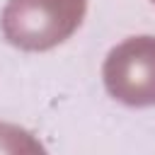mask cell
Returning a JSON list of instances; mask_svg holds the SVG:
<instances>
[{"mask_svg":"<svg viewBox=\"0 0 155 155\" xmlns=\"http://www.w3.org/2000/svg\"><path fill=\"white\" fill-rule=\"evenodd\" d=\"M153 2H155V0H153Z\"/></svg>","mask_w":155,"mask_h":155,"instance_id":"277c9868","label":"cell"},{"mask_svg":"<svg viewBox=\"0 0 155 155\" xmlns=\"http://www.w3.org/2000/svg\"><path fill=\"white\" fill-rule=\"evenodd\" d=\"M107 92L128 107L155 104V36H131L114 46L102 65Z\"/></svg>","mask_w":155,"mask_h":155,"instance_id":"7a4b0ae2","label":"cell"},{"mask_svg":"<svg viewBox=\"0 0 155 155\" xmlns=\"http://www.w3.org/2000/svg\"><path fill=\"white\" fill-rule=\"evenodd\" d=\"M0 155H48V150L31 131L0 121Z\"/></svg>","mask_w":155,"mask_h":155,"instance_id":"3957f363","label":"cell"},{"mask_svg":"<svg viewBox=\"0 0 155 155\" xmlns=\"http://www.w3.org/2000/svg\"><path fill=\"white\" fill-rule=\"evenodd\" d=\"M87 0H7L0 27L22 51H48L70 39L82 24Z\"/></svg>","mask_w":155,"mask_h":155,"instance_id":"6da1fadb","label":"cell"}]
</instances>
